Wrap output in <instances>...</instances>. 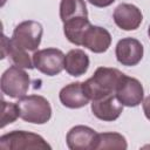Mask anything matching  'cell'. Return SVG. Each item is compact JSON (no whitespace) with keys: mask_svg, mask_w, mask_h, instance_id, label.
<instances>
[{"mask_svg":"<svg viewBox=\"0 0 150 150\" xmlns=\"http://www.w3.org/2000/svg\"><path fill=\"white\" fill-rule=\"evenodd\" d=\"M123 75L124 74L116 68L98 67L90 79L82 82L83 89L91 101L115 94Z\"/></svg>","mask_w":150,"mask_h":150,"instance_id":"obj_1","label":"cell"},{"mask_svg":"<svg viewBox=\"0 0 150 150\" xmlns=\"http://www.w3.org/2000/svg\"><path fill=\"white\" fill-rule=\"evenodd\" d=\"M20 118L33 124H45L52 117V107L47 98L41 95L22 96L16 102Z\"/></svg>","mask_w":150,"mask_h":150,"instance_id":"obj_2","label":"cell"},{"mask_svg":"<svg viewBox=\"0 0 150 150\" xmlns=\"http://www.w3.org/2000/svg\"><path fill=\"white\" fill-rule=\"evenodd\" d=\"M0 149L2 150H26V149H52L45 138L38 134L13 130L0 137Z\"/></svg>","mask_w":150,"mask_h":150,"instance_id":"obj_3","label":"cell"},{"mask_svg":"<svg viewBox=\"0 0 150 150\" xmlns=\"http://www.w3.org/2000/svg\"><path fill=\"white\" fill-rule=\"evenodd\" d=\"M1 91L12 97L21 98L29 89L30 79L28 74L18 66H11L1 75Z\"/></svg>","mask_w":150,"mask_h":150,"instance_id":"obj_4","label":"cell"},{"mask_svg":"<svg viewBox=\"0 0 150 150\" xmlns=\"http://www.w3.org/2000/svg\"><path fill=\"white\" fill-rule=\"evenodd\" d=\"M43 34L42 25L34 20H26L20 22L13 30L12 41L16 46L28 50L35 52L41 43Z\"/></svg>","mask_w":150,"mask_h":150,"instance_id":"obj_5","label":"cell"},{"mask_svg":"<svg viewBox=\"0 0 150 150\" xmlns=\"http://www.w3.org/2000/svg\"><path fill=\"white\" fill-rule=\"evenodd\" d=\"M64 56L57 48H45L35 50L32 57L34 68L47 76H55L64 69Z\"/></svg>","mask_w":150,"mask_h":150,"instance_id":"obj_6","label":"cell"},{"mask_svg":"<svg viewBox=\"0 0 150 150\" xmlns=\"http://www.w3.org/2000/svg\"><path fill=\"white\" fill-rule=\"evenodd\" d=\"M115 95L118 101L123 104V107L134 108L143 102L144 89L142 83L137 79L127 76L124 74L116 88Z\"/></svg>","mask_w":150,"mask_h":150,"instance_id":"obj_7","label":"cell"},{"mask_svg":"<svg viewBox=\"0 0 150 150\" xmlns=\"http://www.w3.org/2000/svg\"><path fill=\"white\" fill-rule=\"evenodd\" d=\"M143 45L135 38L121 39L115 48V55L117 61L127 67L136 66L143 59Z\"/></svg>","mask_w":150,"mask_h":150,"instance_id":"obj_8","label":"cell"},{"mask_svg":"<svg viewBox=\"0 0 150 150\" xmlns=\"http://www.w3.org/2000/svg\"><path fill=\"white\" fill-rule=\"evenodd\" d=\"M91 111L95 117L104 122H112L120 117L123 111V104L115 94L91 101Z\"/></svg>","mask_w":150,"mask_h":150,"instance_id":"obj_9","label":"cell"},{"mask_svg":"<svg viewBox=\"0 0 150 150\" xmlns=\"http://www.w3.org/2000/svg\"><path fill=\"white\" fill-rule=\"evenodd\" d=\"M97 132L87 125L73 127L66 136L67 146L70 150H95Z\"/></svg>","mask_w":150,"mask_h":150,"instance_id":"obj_10","label":"cell"},{"mask_svg":"<svg viewBox=\"0 0 150 150\" xmlns=\"http://www.w3.org/2000/svg\"><path fill=\"white\" fill-rule=\"evenodd\" d=\"M112 19L118 28L123 30H135L141 26L143 14L141 9L132 4H120L112 13Z\"/></svg>","mask_w":150,"mask_h":150,"instance_id":"obj_11","label":"cell"},{"mask_svg":"<svg viewBox=\"0 0 150 150\" xmlns=\"http://www.w3.org/2000/svg\"><path fill=\"white\" fill-rule=\"evenodd\" d=\"M60 102L69 109H79L86 107L90 98L87 96L82 82H71L64 86L59 93Z\"/></svg>","mask_w":150,"mask_h":150,"instance_id":"obj_12","label":"cell"},{"mask_svg":"<svg viewBox=\"0 0 150 150\" xmlns=\"http://www.w3.org/2000/svg\"><path fill=\"white\" fill-rule=\"evenodd\" d=\"M110 45H111L110 33L103 27L93 26V25L87 29L82 42L83 47L96 54L107 52Z\"/></svg>","mask_w":150,"mask_h":150,"instance_id":"obj_13","label":"cell"},{"mask_svg":"<svg viewBox=\"0 0 150 150\" xmlns=\"http://www.w3.org/2000/svg\"><path fill=\"white\" fill-rule=\"evenodd\" d=\"M8 56L11 61L23 69H32L34 68L33 64V57L29 56L28 50L16 46L13 43L11 39H7V36L2 35V42H1V59H5Z\"/></svg>","mask_w":150,"mask_h":150,"instance_id":"obj_14","label":"cell"},{"mask_svg":"<svg viewBox=\"0 0 150 150\" xmlns=\"http://www.w3.org/2000/svg\"><path fill=\"white\" fill-rule=\"evenodd\" d=\"M89 56L82 49H71L64 56V69L70 76L84 75L89 68Z\"/></svg>","mask_w":150,"mask_h":150,"instance_id":"obj_15","label":"cell"},{"mask_svg":"<svg viewBox=\"0 0 150 150\" xmlns=\"http://www.w3.org/2000/svg\"><path fill=\"white\" fill-rule=\"evenodd\" d=\"M91 26L88 16H77L63 22V33L69 42L76 46H82L84 34Z\"/></svg>","mask_w":150,"mask_h":150,"instance_id":"obj_16","label":"cell"},{"mask_svg":"<svg viewBox=\"0 0 150 150\" xmlns=\"http://www.w3.org/2000/svg\"><path fill=\"white\" fill-rule=\"evenodd\" d=\"M77 16H88V11L84 0H61L60 2L61 21L66 22Z\"/></svg>","mask_w":150,"mask_h":150,"instance_id":"obj_17","label":"cell"},{"mask_svg":"<svg viewBox=\"0 0 150 150\" xmlns=\"http://www.w3.org/2000/svg\"><path fill=\"white\" fill-rule=\"evenodd\" d=\"M128 148L127 139L123 135L118 132H102L97 134L95 150H104V149H122L125 150Z\"/></svg>","mask_w":150,"mask_h":150,"instance_id":"obj_18","label":"cell"},{"mask_svg":"<svg viewBox=\"0 0 150 150\" xmlns=\"http://www.w3.org/2000/svg\"><path fill=\"white\" fill-rule=\"evenodd\" d=\"M18 117H20L19 108L16 103L2 101V112H1V128H5L7 124L13 123Z\"/></svg>","mask_w":150,"mask_h":150,"instance_id":"obj_19","label":"cell"},{"mask_svg":"<svg viewBox=\"0 0 150 150\" xmlns=\"http://www.w3.org/2000/svg\"><path fill=\"white\" fill-rule=\"evenodd\" d=\"M88 1H89V4H91L93 6L100 7V8L108 7V6H110L112 2H115V0H88Z\"/></svg>","mask_w":150,"mask_h":150,"instance_id":"obj_20","label":"cell"},{"mask_svg":"<svg viewBox=\"0 0 150 150\" xmlns=\"http://www.w3.org/2000/svg\"><path fill=\"white\" fill-rule=\"evenodd\" d=\"M142 108H143V112L145 115V117L150 121V95L146 96L143 102H142Z\"/></svg>","mask_w":150,"mask_h":150,"instance_id":"obj_21","label":"cell"},{"mask_svg":"<svg viewBox=\"0 0 150 150\" xmlns=\"http://www.w3.org/2000/svg\"><path fill=\"white\" fill-rule=\"evenodd\" d=\"M148 35H149V38H150V26H149V28H148Z\"/></svg>","mask_w":150,"mask_h":150,"instance_id":"obj_22","label":"cell"}]
</instances>
